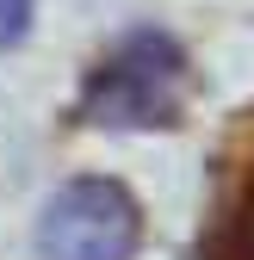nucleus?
Masks as SVG:
<instances>
[{
	"label": "nucleus",
	"mask_w": 254,
	"mask_h": 260,
	"mask_svg": "<svg viewBox=\"0 0 254 260\" xmlns=\"http://www.w3.org/2000/svg\"><path fill=\"white\" fill-rule=\"evenodd\" d=\"M186 100V50L168 31H131L124 44L100 56V69L81 87V118L87 124H174Z\"/></svg>",
	"instance_id": "nucleus-1"
},
{
	"label": "nucleus",
	"mask_w": 254,
	"mask_h": 260,
	"mask_svg": "<svg viewBox=\"0 0 254 260\" xmlns=\"http://www.w3.org/2000/svg\"><path fill=\"white\" fill-rule=\"evenodd\" d=\"M143 242V211L118 180H69L38 217L44 260H131Z\"/></svg>",
	"instance_id": "nucleus-2"
},
{
	"label": "nucleus",
	"mask_w": 254,
	"mask_h": 260,
	"mask_svg": "<svg viewBox=\"0 0 254 260\" xmlns=\"http://www.w3.org/2000/svg\"><path fill=\"white\" fill-rule=\"evenodd\" d=\"M31 25V0H0V44H19Z\"/></svg>",
	"instance_id": "nucleus-3"
},
{
	"label": "nucleus",
	"mask_w": 254,
	"mask_h": 260,
	"mask_svg": "<svg viewBox=\"0 0 254 260\" xmlns=\"http://www.w3.org/2000/svg\"><path fill=\"white\" fill-rule=\"evenodd\" d=\"M236 260H254V186H248L242 217H236Z\"/></svg>",
	"instance_id": "nucleus-4"
}]
</instances>
